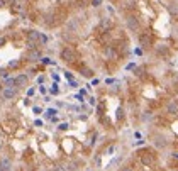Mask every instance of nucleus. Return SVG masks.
<instances>
[{
    "instance_id": "c756f323",
    "label": "nucleus",
    "mask_w": 178,
    "mask_h": 171,
    "mask_svg": "<svg viewBox=\"0 0 178 171\" xmlns=\"http://www.w3.org/2000/svg\"><path fill=\"white\" fill-rule=\"evenodd\" d=\"M4 42H5V41H4V39H2V37H0V46H2V44H4Z\"/></svg>"
},
{
    "instance_id": "7c9ffc66",
    "label": "nucleus",
    "mask_w": 178,
    "mask_h": 171,
    "mask_svg": "<svg viewBox=\"0 0 178 171\" xmlns=\"http://www.w3.org/2000/svg\"><path fill=\"white\" fill-rule=\"evenodd\" d=\"M2 90H4V88H2V83H0V92H2Z\"/></svg>"
},
{
    "instance_id": "ddd939ff",
    "label": "nucleus",
    "mask_w": 178,
    "mask_h": 171,
    "mask_svg": "<svg viewBox=\"0 0 178 171\" xmlns=\"http://www.w3.org/2000/svg\"><path fill=\"white\" fill-rule=\"evenodd\" d=\"M5 85H7V88H12V85H16V78H7Z\"/></svg>"
},
{
    "instance_id": "a211bd4d",
    "label": "nucleus",
    "mask_w": 178,
    "mask_h": 171,
    "mask_svg": "<svg viewBox=\"0 0 178 171\" xmlns=\"http://www.w3.org/2000/svg\"><path fill=\"white\" fill-rule=\"evenodd\" d=\"M34 93H36V88H29V90H27V97H32Z\"/></svg>"
},
{
    "instance_id": "6ab92c4d",
    "label": "nucleus",
    "mask_w": 178,
    "mask_h": 171,
    "mask_svg": "<svg viewBox=\"0 0 178 171\" xmlns=\"http://www.w3.org/2000/svg\"><path fill=\"white\" fill-rule=\"evenodd\" d=\"M51 78H53V80H54V81H59V75H58V73H53V75H51Z\"/></svg>"
},
{
    "instance_id": "cd10ccee",
    "label": "nucleus",
    "mask_w": 178,
    "mask_h": 171,
    "mask_svg": "<svg viewBox=\"0 0 178 171\" xmlns=\"http://www.w3.org/2000/svg\"><path fill=\"white\" fill-rule=\"evenodd\" d=\"M100 2H102V0H93V5H99Z\"/></svg>"
},
{
    "instance_id": "bb28decb",
    "label": "nucleus",
    "mask_w": 178,
    "mask_h": 171,
    "mask_svg": "<svg viewBox=\"0 0 178 171\" xmlns=\"http://www.w3.org/2000/svg\"><path fill=\"white\" fill-rule=\"evenodd\" d=\"M121 171H132V168H129V166H126V168H122Z\"/></svg>"
},
{
    "instance_id": "412c9836",
    "label": "nucleus",
    "mask_w": 178,
    "mask_h": 171,
    "mask_svg": "<svg viewBox=\"0 0 178 171\" xmlns=\"http://www.w3.org/2000/svg\"><path fill=\"white\" fill-rule=\"evenodd\" d=\"M65 78H66V80H68V81H70V80H73V75H71V73H68V71H66V73H65Z\"/></svg>"
},
{
    "instance_id": "aec40b11",
    "label": "nucleus",
    "mask_w": 178,
    "mask_h": 171,
    "mask_svg": "<svg viewBox=\"0 0 178 171\" xmlns=\"http://www.w3.org/2000/svg\"><path fill=\"white\" fill-rule=\"evenodd\" d=\"M70 87H71V88H76V87H78V83L75 81V80H70Z\"/></svg>"
},
{
    "instance_id": "7ed1b4c3",
    "label": "nucleus",
    "mask_w": 178,
    "mask_h": 171,
    "mask_svg": "<svg viewBox=\"0 0 178 171\" xmlns=\"http://www.w3.org/2000/svg\"><path fill=\"white\" fill-rule=\"evenodd\" d=\"M166 112L171 115H178V102L177 100H171V102L166 105Z\"/></svg>"
},
{
    "instance_id": "dca6fc26",
    "label": "nucleus",
    "mask_w": 178,
    "mask_h": 171,
    "mask_svg": "<svg viewBox=\"0 0 178 171\" xmlns=\"http://www.w3.org/2000/svg\"><path fill=\"white\" fill-rule=\"evenodd\" d=\"M39 41H41L42 44H46V42H47V37L44 36V34H39Z\"/></svg>"
},
{
    "instance_id": "2eb2a0df",
    "label": "nucleus",
    "mask_w": 178,
    "mask_h": 171,
    "mask_svg": "<svg viewBox=\"0 0 178 171\" xmlns=\"http://www.w3.org/2000/svg\"><path fill=\"white\" fill-rule=\"evenodd\" d=\"M68 127H70V125L66 124V122H63V124H59V127H58V129H59V130H66Z\"/></svg>"
},
{
    "instance_id": "f3484780",
    "label": "nucleus",
    "mask_w": 178,
    "mask_h": 171,
    "mask_svg": "<svg viewBox=\"0 0 178 171\" xmlns=\"http://www.w3.org/2000/svg\"><path fill=\"white\" fill-rule=\"evenodd\" d=\"M161 53H163V54H166L168 49H166V47H158V54H161Z\"/></svg>"
},
{
    "instance_id": "a878e982",
    "label": "nucleus",
    "mask_w": 178,
    "mask_h": 171,
    "mask_svg": "<svg viewBox=\"0 0 178 171\" xmlns=\"http://www.w3.org/2000/svg\"><path fill=\"white\" fill-rule=\"evenodd\" d=\"M44 102H51V97H49V95H44Z\"/></svg>"
},
{
    "instance_id": "b1692460",
    "label": "nucleus",
    "mask_w": 178,
    "mask_h": 171,
    "mask_svg": "<svg viewBox=\"0 0 178 171\" xmlns=\"http://www.w3.org/2000/svg\"><path fill=\"white\" fill-rule=\"evenodd\" d=\"M41 112H42V110L39 109V107H34V114H37V115H39V114H41Z\"/></svg>"
},
{
    "instance_id": "c85d7f7f",
    "label": "nucleus",
    "mask_w": 178,
    "mask_h": 171,
    "mask_svg": "<svg viewBox=\"0 0 178 171\" xmlns=\"http://www.w3.org/2000/svg\"><path fill=\"white\" fill-rule=\"evenodd\" d=\"M5 5V0H0V7H4Z\"/></svg>"
},
{
    "instance_id": "4468645a",
    "label": "nucleus",
    "mask_w": 178,
    "mask_h": 171,
    "mask_svg": "<svg viewBox=\"0 0 178 171\" xmlns=\"http://www.w3.org/2000/svg\"><path fill=\"white\" fill-rule=\"evenodd\" d=\"M39 93H41V95H46L47 93V88L44 87V85H39Z\"/></svg>"
},
{
    "instance_id": "6e6552de",
    "label": "nucleus",
    "mask_w": 178,
    "mask_h": 171,
    "mask_svg": "<svg viewBox=\"0 0 178 171\" xmlns=\"http://www.w3.org/2000/svg\"><path fill=\"white\" fill-rule=\"evenodd\" d=\"M27 37H29V42H36V41H39V32H36V31H29Z\"/></svg>"
},
{
    "instance_id": "0eeeda50",
    "label": "nucleus",
    "mask_w": 178,
    "mask_h": 171,
    "mask_svg": "<svg viewBox=\"0 0 178 171\" xmlns=\"http://www.w3.org/2000/svg\"><path fill=\"white\" fill-rule=\"evenodd\" d=\"M139 41H141V46H149V44H151V36H149V34H142V36L139 37Z\"/></svg>"
},
{
    "instance_id": "20e7f679",
    "label": "nucleus",
    "mask_w": 178,
    "mask_h": 171,
    "mask_svg": "<svg viewBox=\"0 0 178 171\" xmlns=\"http://www.w3.org/2000/svg\"><path fill=\"white\" fill-rule=\"evenodd\" d=\"M127 27H129L131 31H137V29H139V21H137L136 17H129V19H127Z\"/></svg>"
},
{
    "instance_id": "39448f33",
    "label": "nucleus",
    "mask_w": 178,
    "mask_h": 171,
    "mask_svg": "<svg viewBox=\"0 0 178 171\" xmlns=\"http://www.w3.org/2000/svg\"><path fill=\"white\" fill-rule=\"evenodd\" d=\"M27 85V76L26 75H19L16 78V87H26Z\"/></svg>"
},
{
    "instance_id": "393cba45",
    "label": "nucleus",
    "mask_w": 178,
    "mask_h": 171,
    "mask_svg": "<svg viewBox=\"0 0 178 171\" xmlns=\"http://www.w3.org/2000/svg\"><path fill=\"white\" fill-rule=\"evenodd\" d=\"M37 83H39V85H42V83H44V76H39V78H37Z\"/></svg>"
},
{
    "instance_id": "9b49d317",
    "label": "nucleus",
    "mask_w": 178,
    "mask_h": 171,
    "mask_svg": "<svg viewBox=\"0 0 178 171\" xmlns=\"http://www.w3.org/2000/svg\"><path fill=\"white\" fill-rule=\"evenodd\" d=\"M56 114H58L56 109H47L46 112H44V117H46V119H53V117H56Z\"/></svg>"
},
{
    "instance_id": "1a4fd4ad",
    "label": "nucleus",
    "mask_w": 178,
    "mask_h": 171,
    "mask_svg": "<svg viewBox=\"0 0 178 171\" xmlns=\"http://www.w3.org/2000/svg\"><path fill=\"white\" fill-rule=\"evenodd\" d=\"M39 58H41V54H39V51H31V53H29V54H27V59H29V61H37Z\"/></svg>"
},
{
    "instance_id": "2f4dec72",
    "label": "nucleus",
    "mask_w": 178,
    "mask_h": 171,
    "mask_svg": "<svg viewBox=\"0 0 178 171\" xmlns=\"http://www.w3.org/2000/svg\"><path fill=\"white\" fill-rule=\"evenodd\" d=\"M0 171H2V168H0Z\"/></svg>"
},
{
    "instance_id": "9d476101",
    "label": "nucleus",
    "mask_w": 178,
    "mask_h": 171,
    "mask_svg": "<svg viewBox=\"0 0 178 171\" xmlns=\"http://www.w3.org/2000/svg\"><path fill=\"white\" fill-rule=\"evenodd\" d=\"M47 92H49L51 95H59V85H58V83L54 81V83L51 85V88L47 90Z\"/></svg>"
},
{
    "instance_id": "f03ea898",
    "label": "nucleus",
    "mask_w": 178,
    "mask_h": 171,
    "mask_svg": "<svg viewBox=\"0 0 178 171\" xmlns=\"http://www.w3.org/2000/svg\"><path fill=\"white\" fill-rule=\"evenodd\" d=\"M0 93H2V98H4V100H12L17 95V90H14V88H4Z\"/></svg>"
},
{
    "instance_id": "f8f14e48",
    "label": "nucleus",
    "mask_w": 178,
    "mask_h": 171,
    "mask_svg": "<svg viewBox=\"0 0 178 171\" xmlns=\"http://www.w3.org/2000/svg\"><path fill=\"white\" fill-rule=\"evenodd\" d=\"M142 163H144V164H153V163H154V158H153V156L144 154V156H142Z\"/></svg>"
},
{
    "instance_id": "5701e85b",
    "label": "nucleus",
    "mask_w": 178,
    "mask_h": 171,
    "mask_svg": "<svg viewBox=\"0 0 178 171\" xmlns=\"http://www.w3.org/2000/svg\"><path fill=\"white\" fill-rule=\"evenodd\" d=\"M83 75H85V76H92V75H93V73L90 71V70H83Z\"/></svg>"
},
{
    "instance_id": "4be33fe9",
    "label": "nucleus",
    "mask_w": 178,
    "mask_h": 171,
    "mask_svg": "<svg viewBox=\"0 0 178 171\" xmlns=\"http://www.w3.org/2000/svg\"><path fill=\"white\" fill-rule=\"evenodd\" d=\"M41 61L44 63V64H51V59H49V58H42Z\"/></svg>"
},
{
    "instance_id": "423d86ee",
    "label": "nucleus",
    "mask_w": 178,
    "mask_h": 171,
    "mask_svg": "<svg viewBox=\"0 0 178 171\" xmlns=\"http://www.w3.org/2000/svg\"><path fill=\"white\" fill-rule=\"evenodd\" d=\"M10 159H9V158H4V159L0 161V168H2V171H9L10 170Z\"/></svg>"
},
{
    "instance_id": "f257e3e1",
    "label": "nucleus",
    "mask_w": 178,
    "mask_h": 171,
    "mask_svg": "<svg viewBox=\"0 0 178 171\" xmlns=\"http://www.w3.org/2000/svg\"><path fill=\"white\" fill-rule=\"evenodd\" d=\"M61 59L66 63H73L78 59V54H76V51H75L73 47H65V49H61Z\"/></svg>"
}]
</instances>
